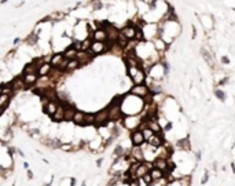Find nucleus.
Instances as JSON below:
<instances>
[{"mask_svg": "<svg viewBox=\"0 0 235 186\" xmlns=\"http://www.w3.org/2000/svg\"><path fill=\"white\" fill-rule=\"evenodd\" d=\"M220 61H221L223 65H230V63H231V59L228 58V55H223Z\"/></svg>", "mask_w": 235, "mask_h": 186, "instance_id": "nucleus-32", "label": "nucleus"}, {"mask_svg": "<svg viewBox=\"0 0 235 186\" xmlns=\"http://www.w3.org/2000/svg\"><path fill=\"white\" fill-rule=\"evenodd\" d=\"M129 139H131V143L132 146H142L143 143L146 142L144 139V135H143V131L136 128V130L131 131V135H129Z\"/></svg>", "mask_w": 235, "mask_h": 186, "instance_id": "nucleus-10", "label": "nucleus"}, {"mask_svg": "<svg viewBox=\"0 0 235 186\" xmlns=\"http://www.w3.org/2000/svg\"><path fill=\"white\" fill-rule=\"evenodd\" d=\"M63 117H65V104L59 102L55 113L51 116V119H52L55 123H61V121H63Z\"/></svg>", "mask_w": 235, "mask_h": 186, "instance_id": "nucleus-16", "label": "nucleus"}, {"mask_svg": "<svg viewBox=\"0 0 235 186\" xmlns=\"http://www.w3.org/2000/svg\"><path fill=\"white\" fill-rule=\"evenodd\" d=\"M25 42L28 44H30V46H35V44H37V42H39V35L35 33V32H32V33H29V36L26 37Z\"/></svg>", "mask_w": 235, "mask_h": 186, "instance_id": "nucleus-27", "label": "nucleus"}, {"mask_svg": "<svg viewBox=\"0 0 235 186\" xmlns=\"http://www.w3.org/2000/svg\"><path fill=\"white\" fill-rule=\"evenodd\" d=\"M175 146L179 149V150H183V152H190L192 148V143L190 141V136L187 135L184 138H179L176 143H175Z\"/></svg>", "mask_w": 235, "mask_h": 186, "instance_id": "nucleus-13", "label": "nucleus"}, {"mask_svg": "<svg viewBox=\"0 0 235 186\" xmlns=\"http://www.w3.org/2000/svg\"><path fill=\"white\" fill-rule=\"evenodd\" d=\"M11 88L12 91H21V90H25L26 88V84L24 83V79L22 76H17L11 80Z\"/></svg>", "mask_w": 235, "mask_h": 186, "instance_id": "nucleus-18", "label": "nucleus"}, {"mask_svg": "<svg viewBox=\"0 0 235 186\" xmlns=\"http://www.w3.org/2000/svg\"><path fill=\"white\" fill-rule=\"evenodd\" d=\"M213 94H215V97H216L219 101H221V102H224L226 98H227V94L224 93L221 88H215V90H213Z\"/></svg>", "mask_w": 235, "mask_h": 186, "instance_id": "nucleus-29", "label": "nucleus"}, {"mask_svg": "<svg viewBox=\"0 0 235 186\" xmlns=\"http://www.w3.org/2000/svg\"><path fill=\"white\" fill-rule=\"evenodd\" d=\"M140 123H142V117H139V114H135V116H124L123 117L124 127L129 131H133L136 128H139Z\"/></svg>", "mask_w": 235, "mask_h": 186, "instance_id": "nucleus-8", "label": "nucleus"}, {"mask_svg": "<svg viewBox=\"0 0 235 186\" xmlns=\"http://www.w3.org/2000/svg\"><path fill=\"white\" fill-rule=\"evenodd\" d=\"M51 70H52V66H51V63H48V62H44V63H41L40 66H39V69H37V76H48L49 73H51Z\"/></svg>", "mask_w": 235, "mask_h": 186, "instance_id": "nucleus-21", "label": "nucleus"}, {"mask_svg": "<svg viewBox=\"0 0 235 186\" xmlns=\"http://www.w3.org/2000/svg\"><path fill=\"white\" fill-rule=\"evenodd\" d=\"M10 98H11L10 94L0 93V109H6L7 106H8V104H10Z\"/></svg>", "mask_w": 235, "mask_h": 186, "instance_id": "nucleus-25", "label": "nucleus"}, {"mask_svg": "<svg viewBox=\"0 0 235 186\" xmlns=\"http://www.w3.org/2000/svg\"><path fill=\"white\" fill-rule=\"evenodd\" d=\"M102 161H103V160H102V159H99V160L96 161V163H98V166H100V164H102Z\"/></svg>", "mask_w": 235, "mask_h": 186, "instance_id": "nucleus-36", "label": "nucleus"}, {"mask_svg": "<svg viewBox=\"0 0 235 186\" xmlns=\"http://www.w3.org/2000/svg\"><path fill=\"white\" fill-rule=\"evenodd\" d=\"M93 124H95V113H85L84 127H87V125H93Z\"/></svg>", "mask_w": 235, "mask_h": 186, "instance_id": "nucleus-28", "label": "nucleus"}, {"mask_svg": "<svg viewBox=\"0 0 235 186\" xmlns=\"http://www.w3.org/2000/svg\"><path fill=\"white\" fill-rule=\"evenodd\" d=\"M190 28H191V39L192 40H195V39H197V35H198L197 26H195V24H191L190 25Z\"/></svg>", "mask_w": 235, "mask_h": 186, "instance_id": "nucleus-30", "label": "nucleus"}, {"mask_svg": "<svg viewBox=\"0 0 235 186\" xmlns=\"http://www.w3.org/2000/svg\"><path fill=\"white\" fill-rule=\"evenodd\" d=\"M18 43H21V39H19V37H17V39L14 40V44H15V46H18Z\"/></svg>", "mask_w": 235, "mask_h": 186, "instance_id": "nucleus-34", "label": "nucleus"}, {"mask_svg": "<svg viewBox=\"0 0 235 186\" xmlns=\"http://www.w3.org/2000/svg\"><path fill=\"white\" fill-rule=\"evenodd\" d=\"M148 174H150V176H151L153 181H158V179L165 178V172L161 171V170H158V168H155V167H151V170H150Z\"/></svg>", "mask_w": 235, "mask_h": 186, "instance_id": "nucleus-23", "label": "nucleus"}, {"mask_svg": "<svg viewBox=\"0 0 235 186\" xmlns=\"http://www.w3.org/2000/svg\"><path fill=\"white\" fill-rule=\"evenodd\" d=\"M7 1H8V0H0V4H6Z\"/></svg>", "mask_w": 235, "mask_h": 186, "instance_id": "nucleus-35", "label": "nucleus"}, {"mask_svg": "<svg viewBox=\"0 0 235 186\" xmlns=\"http://www.w3.org/2000/svg\"><path fill=\"white\" fill-rule=\"evenodd\" d=\"M137 28H139V25L137 24H135L133 21H128V22L120 29V35H121L125 40H128V42H131V40H136Z\"/></svg>", "mask_w": 235, "mask_h": 186, "instance_id": "nucleus-5", "label": "nucleus"}, {"mask_svg": "<svg viewBox=\"0 0 235 186\" xmlns=\"http://www.w3.org/2000/svg\"><path fill=\"white\" fill-rule=\"evenodd\" d=\"M153 46H154V48L157 50L158 52H160L161 55H164V54L167 52L168 50L171 48V46H168V44L165 43V42H164V40H162L160 36L155 37L154 40H153Z\"/></svg>", "mask_w": 235, "mask_h": 186, "instance_id": "nucleus-15", "label": "nucleus"}, {"mask_svg": "<svg viewBox=\"0 0 235 186\" xmlns=\"http://www.w3.org/2000/svg\"><path fill=\"white\" fill-rule=\"evenodd\" d=\"M110 123V119H109V110H107V108L105 109H102V110H99L95 113V127H106L107 124Z\"/></svg>", "mask_w": 235, "mask_h": 186, "instance_id": "nucleus-9", "label": "nucleus"}, {"mask_svg": "<svg viewBox=\"0 0 235 186\" xmlns=\"http://www.w3.org/2000/svg\"><path fill=\"white\" fill-rule=\"evenodd\" d=\"M76 59L79 61L80 63V66H84L87 63H89V62L93 59V55L89 52V51H84V50H80L79 52H77V57H76Z\"/></svg>", "mask_w": 235, "mask_h": 186, "instance_id": "nucleus-14", "label": "nucleus"}, {"mask_svg": "<svg viewBox=\"0 0 235 186\" xmlns=\"http://www.w3.org/2000/svg\"><path fill=\"white\" fill-rule=\"evenodd\" d=\"M169 159H164V157H155L154 160H153V167L158 168L161 171H164L165 174L169 172Z\"/></svg>", "mask_w": 235, "mask_h": 186, "instance_id": "nucleus-12", "label": "nucleus"}, {"mask_svg": "<svg viewBox=\"0 0 235 186\" xmlns=\"http://www.w3.org/2000/svg\"><path fill=\"white\" fill-rule=\"evenodd\" d=\"M37 69H39V65H37L35 61H32L30 63H26L22 69V74L25 73H37Z\"/></svg>", "mask_w": 235, "mask_h": 186, "instance_id": "nucleus-24", "label": "nucleus"}, {"mask_svg": "<svg viewBox=\"0 0 235 186\" xmlns=\"http://www.w3.org/2000/svg\"><path fill=\"white\" fill-rule=\"evenodd\" d=\"M208 181H209V172L206 171L204 174V176L201 178V185H205V183H208Z\"/></svg>", "mask_w": 235, "mask_h": 186, "instance_id": "nucleus-31", "label": "nucleus"}, {"mask_svg": "<svg viewBox=\"0 0 235 186\" xmlns=\"http://www.w3.org/2000/svg\"><path fill=\"white\" fill-rule=\"evenodd\" d=\"M77 52H79V51L74 48L72 44H70V46H68L66 48L63 50V55H65V58H66L68 61H69V59H76V57H77Z\"/></svg>", "mask_w": 235, "mask_h": 186, "instance_id": "nucleus-22", "label": "nucleus"}, {"mask_svg": "<svg viewBox=\"0 0 235 186\" xmlns=\"http://www.w3.org/2000/svg\"><path fill=\"white\" fill-rule=\"evenodd\" d=\"M199 54L202 55V58H204V61L209 65L212 69H216V61H215V55L210 52L208 48H205V47H201L199 48Z\"/></svg>", "mask_w": 235, "mask_h": 186, "instance_id": "nucleus-11", "label": "nucleus"}, {"mask_svg": "<svg viewBox=\"0 0 235 186\" xmlns=\"http://www.w3.org/2000/svg\"><path fill=\"white\" fill-rule=\"evenodd\" d=\"M22 79H24V83L26 84V87H30L37 83L39 76H37V73H25L22 74Z\"/></svg>", "mask_w": 235, "mask_h": 186, "instance_id": "nucleus-20", "label": "nucleus"}, {"mask_svg": "<svg viewBox=\"0 0 235 186\" xmlns=\"http://www.w3.org/2000/svg\"><path fill=\"white\" fill-rule=\"evenodd\" d=\"M128 93L133 94V95H136V97L144 99L147 95L151 94V91H150V87H148L146 83H143V84H133V86L129 88Z\"/></svg>", "mask_w": 235, "mask_h": 186, "instance_id": "nucleus-7", "label": "nucleus"}, {"mask_svg": "<svg viewBox=\"0 0 235 186\" xmlns=\"http://www.w3.org/2000/svg\"><path fill=\"white\" fill-rule=\"evenodd\" d=\"M127 74L131 79L132 84H143L146 83V79H147V73L143 66H128Z\"/></svg>", "mask_w": 235, "mask_h": 186, "instance_id": "nucleus-4", "label": "nucleus"}, {"mask_svg": "<svg viewBox=\"0 0 235 186\" xmlns=\"http://www.w3.org/2000/svg\"><path fill=\"white\" fill-rule=\"evenodd\" d=\"M110 47H111L110 42H95V40H92L91 47H89L88 51L93 57H96V55H102V54H105L107 51H110Z\"/></svg>", "mask_w": 235, "mask_h": 186, "instance_id": "nucleus-6", "label": "nucleus"}, {"mask_svg": "<svg viewBox=\"0 0 235 186\" xmlns=\"http://www.w3.org/2000/svg\"><path fill=\"white\" fill-rule=\"evenodd\" d=\"M144 101L143 98H139L133 94H125L123 95L121 99V110H123L124 116H135V114H140L144 110Z\"/></svg>", "mask_w": 235, "mask_h": 186, "instance_id": "nucleus-2", "label": "nucleus"}, {"mask_svg": "<svg viewBox=\"0 0 235 186\" xmlns=\"http://www.w3.org/2000/svg\"><path fill=\"white\" fill-rule=\"evenodd\" d=\"M89 37L95 42H107V33L103 28H98L96 31H93Z\"/></svg>", "mask_w": 235, "mask_h": 186, "instance_id": "nucleus-17", "label": "nucleus"}, {"mask_svg": "<svg viewBox=\"0 0 235 186\" xmlns=\"http://www.w3.org/2000/svg\"><path fill=\"white\" fill-rule=\"evenodd\" d=\"M181 33H183V25L175 11V7L172 6L167 17L158 22V36L168 46H172L181 36Z\"/></svg>", "mask_w": 235, "mask_h": 186, "instance_id": "nucleus-1", "label": "nucleus"}, {"mask_svg": "<svg viewBox=\"0 0 235 186\" xmlns=\"http://www.w3.org/2000/svg\"><path fill=\"white\" fill-rule=\"evenodd\" d=\"M84 119H85V112L83 110H77L74 112V116L72 119V121H73L76 125H80V127H84Z\"/></svg>", "mask_w": 235, "mask_h": 186, "instance_id": "nucleus-19", "label": "nucleus"}, {"mask_svg": "<svg viewBox=\"0 0 235 186\" xmlns=\"http://www.w3.org/2000/svg\"><path fill=\"white\" fill-rule=\"evenodd\" d=\"M125 1H133V0H125Z\"/></svg>", "mask_w": 235, "mask_h": 186, "instance_id": "nucleus-37", "label": "nucleus"}, {"mask_svg": "<svg viewBox=\"0 0 235 186\" xmlns=\"http://www.w3.org/2000/svg\"><path fill=\"white\" fill-rule=\"evenodd\" d=\"M230 166H231V170H232V172L235 174V163H234V161H231V164H230Z\"/></svg>", "mask_w": 235, "mask_h": 186, "instance_id": "nucleus-33", "label": "nucleus"}, {"mask_svg": "<svg viewBox=\"0 0 235 186\" xmlns=\"http://www.w3.org/2000/svg\"><path fill=\"white\" fill-rule=\"evenodd\" d=\"M80 66V63H79V61L77 59H69L68 63H66V69H65V73L68 72V73H70V72H73V70H76V69Z\"/></svg>", "mask_w": 235, "mask_h": 186, "instance_id": "nucleus-26", "label": "nucleus"}, {"mask_svg": "<svg viewBox=\"0 0 235 186\" xmlns=\"http://www.w3.org/2000/svg\"><path fill=\"white\" fill-rule=\"evenodd\" d=\"M197 18H198L199 25L202 26V31L206 35H210L212 32L215 31V28H216V19L213 17V14H210V12H201V14H197Z\"/></svg>", "mask_w": 235, "mask_h": 186, "instance_id": "nucleus-3", "label": "nucleus"}]
</instances>
